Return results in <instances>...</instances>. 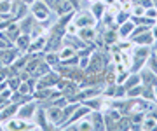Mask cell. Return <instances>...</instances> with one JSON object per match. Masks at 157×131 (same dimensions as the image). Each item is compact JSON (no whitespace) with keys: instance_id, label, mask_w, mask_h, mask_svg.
I'll use <instances>...</instances> for the list:
<instances>
[{"instance_id":"6da1fadb","label":"cell","mask_w":157,"mask_h":131,"mask_svg":"<svg viewBox=\"0 0 157 131\" xmlns=\"http://www.w3.org/2000/svg\"><path fill=\"white\" fill-rule=\"evenodd\" d=\"M30 14L37 21H45V19H51V17H56V14L51 11V7L45 4L44 0H35L30 6Z\"/></svg>"},{"instance_id":"7a4b0ae2","label":"cell","mask_w":157,"mask_h":131,"mask_svg":"<svg viewBox=\"0 0 157 131\" xmlns=\"http://www.w3.org/2000/svg\"><path fill=\"white\" fill-rule=\"evenodd\" d=\"M73 23L77 25L78 28H84V26H96L98 19L94 17V14L89 9H77L73 12Z\"/></svg>"},{"instance_id":"3957f363","label":"cell","mask_w":157,"mask_h":131,"mask_svg":"<svg viewBox=\"0 0 157 131\" xmlns=\"http://www.w3.org/2000/svg\"><path fill=\"white\" fill-rule=\"evenodd\" d=\"M37 108H39V102H37L35 98H32V100H28V102H25V103L19 105L17 117H19V119H25V121H33Z\"/></svg>"},{"instance_id":"277c9868","label":"cell","mask_w":157,"mask_h":131,"mask_svg":"<svg viewBox=\"0 0 157 131\" xmlns=\"http://www.w3.org/2000/svg\"><path fill=\"white\" fill-rule=\"evenodd\" d=\"M59 79H61V75L58 74L54 68H51L47 74H44L40 79H37V89H42V87H56Z\"/></svg>"},{"instance_id":"5b68a950","label":"cell","mask_w":157,"mask_h":131,"mask_svg":"<svg viewBox=\"0 0 157 131\" xmlns=\"http://www.w3.org/2000/svg\"><path fill=\"white\" fill-rule=\"evenodd\" d=\"M19 54H23V52H19L14 46L4 47V49H0V61H2L4 67H9V65H12V63L16 61V58Z\"/></svg>"},{"instance_id":"8992f818","label":"cell","mask_w":157,"mask_h":131,"mask_svg":"<svg viewBox=\"0 0 157 131\" xmlns=\"http://www.w3.org/2000/svg\"><path fill=\"white\" fill-rule=\"evenodd\" d=\"M17 110H19V103H9L0 110V124H6L7 121L17 117Z\"/></svg>"},{"instance_id":"52a82bcc","label":"cell","mask_w":157,"mask_h":131,"mask_svg":"<svg viewBox=\"0 0 157 131\" xmlns=\"http://www.w3.org/2000/svg\"><path fill=\"white\" fill-rule=\"evenodd\" d=\"M26 14H30V6L23 4L19 0H14L12 2V11H11V16L14 21H19L21 17H25Z\"/></svg>"},{"instance_id":"ba28073f","label":"cell","mask_w":157,"mask_h":131,"mask_svg":"<svg viewBox=\"0 0 157 131\" xmlns=\"http://www.w3.org/2000/svg\"><path fill=\"white\" fill-rule=\"evenodd\" d=\"M33 121L39 124V129H54V126L49 122V119H47V114H45V108L40 107L37 108V112H35V117Z\"/></svg>"},{"instance_id":"9c48e42d","label":"cell","mask_w":157,"mask_h":131,"mask_svg":"<svg viewBox=\"0 0 157 131\" xmlns=\"http://www.w3.org/2000/svg\"><path fill=\"white\" fill-rule=\"evenodd\" d=\"M138 74H140V77H141V84L157 87V74H155V72H152L148 67H143Z\"/></svg>"},{"instance_id":"30bf717a","label":"cell","mask_w":157,"mask_h":131,"mask_svg":"<svg viewBox=\"0 0 157 131\" xmlns=\"http://www.w3.org/2000/svg\"><path fill=\"white\" fill-rule=\"evenodd\" d=\"M129 39H131V42L136 44V46H152L154 40H155L150 30H148V32H143V33H140V35H135V37H129Z\"/></svg>"},{"instance_id":"8fae6325","label":"cell","mask_w":157,"mask_h":131,"mask_svg":"<svg viewBox=\"0 0 157 131\" xmlns=\"http://www.w3.org/2000/svg\"><path fill=\"white\" fill-rule=\"evenodd\" d=\"M30 44H32V37H30V33H21L16 39V42H14V47H16L19 52H28Z\"/></svg>"},{"instance_id":"7c38bea8","label":"cell","mask_w":157,"mask_h":131,"mask_svg":"<svg viewBox=\"0 0 157 131\" xmlns=\"http://www.w3.org/2000/svg\"><path fill=\"white\" fill-rule=\"evenodd\" d=\"M78 37L84 40L86 44H93L96 40V30H94V26H84V28H78Z\"/></svg>"},{"instance_id":"4fadbf2b","label":"cell","mask_w":157,"mask_h":131,"mask_svg":"<svg viewBox=\"0 0 157 131\" xmlns=\"http://www.w3.org/2000/svg\"><path fill=\"white\" fill-rule=\"evenodd\" d=\"M35 23H37V19H35L32 14H26L25 17H21V19L17 21V25H19V30H21V33H30Z\"/></svg>"},{"instance_id":"5bb4252c","label":"cell","mask_w":157,"mask_h":131,"mask_svg":"<svg viewBox=\"0 0 157 131\" xmlns=\"http://www.w3.org/2000/svg\"><path fill=\"white\" fill-rule=\"evenodd\" d=\"M89 121L93 122V128L94 129H103L105 128V117L101 114V110H91V114L87 115Z\"/></svg>"},{"instance_id":"9a60e30c","label":"cell","mask_w":157,"mask_h":131,"mask_svg":"<svg viewBox=\"0 0 157 131\" xmlns=\"http://www.w3.org/2000/svg\"><path fill=\"white\" fill-rule=\"evenodd\" d=\"M45 42H47V35H44V37H37V39H32V44H30L28 52H33V54H37V52H44Z\"/></svg>"},{"instance_id":"2e32d148","label":"cell","mask_w":157,"mask_h":131,"mask_svg":"<svg viewBox=\"0 0 157 131\" xmlns=\"http://www.w3.org/2000/svg\"><path fill=\"white\" fill-rule=\"evenodd\" d=\"M133 30H135V23L131 19L122 25H119V39H129V35L133 33Z\"/></svg>"},{"instance_id":"e0dca14e","label":"cell","mask_w":157,"mask_h":131,"mask_svg":"<svg viewBox=\"0 0 157 131\" xmlns=\"http://www.w3.org/2000/svg\"><path fill=\"white\" fill-rule=\"evenodd\" d=\"M89 11L94 14L96 19H101L103 14H105V11H107V4H105V2H101V0H98V2H94V4L91 6Z\"/></svg>"},{"instance_id":"ac0fdd59","label":"cell","mask_w":157,"mask_h":131,"mask_svg":"<svg viewBox=\"0 0 157 131\" xmlns=\"http://www.w3.org/2000/svg\"><path fill=\"white\" fill-rule=\"evenodd\" d=\"M44 60H45V63H47V65H51V68H54L58 63L61 61V60H59V52H56V51L44 52Z\"/></svg>"},{"instance_id":"d6986e66","label":"cell","mask_w":157,"mask_h":131,"mask_svg":"<svg viewBox=\"0 0 157 131\" xmlns=\"http://www.w3.org/2000/svg\"><path fill=\"white\" fill-rule=\"evenodd\" d=\"M138 84H141V77H140V74H129L128 75V79L124 80V87L126 89H129V87H135V86H138Z\"/></svg>"},{"instance_id":"ffe728a7","label":"cell","mask_w":157,"mask_h":131,"mask_svg":"<svg viewBox=\"0 0 157 131\" xmlns=\"http://www.w3.org/2000/svg\"><path fill=\"white\" fill-rule=\"evenodd\" d=\"M12 2H14V0H0V14L11 16V11H12ZM11 17H12V16H11Z\"/></svg>"},{"instance_id":"44dd1931","label":"cell","mask_w":157,"mask_h":131,"mask_svg":"<svg viewBox=\"0 0 157 131\" xmlns=\"http://www.w3.org/2000/svg\"><path fill=\"white\" fill-rule=\"evenodd\" d=\"M72 56H75V49H72V47H68V46H63L61 51H59V60L65 61V60H68V58H72Z\"/></svg>"},{"instance_id":"7402d4cb","label":"cell","mask_w":157,"mask_h":131,"mask_svg":"<svg viewBox=\"0 0 157 131\" xmlns=\"http://www.w3.org/2000/svg\"><path fill=\"white\" fill-rule=\"evenodd\" d=\"M154 128H157V121L154 119V117H145V119L141 121V129H154Z\"/></svg>"},{"instance_id":"603a6c76","label":"cell","mask_w":157,"mask_h":131,"mask_svg":"<svg viewBox=\"0 0 157 131\" xmlns=\"http://www.w3.org/2000/svg\"><path fill=\"white\" fill-rule=\"evenodd\" d=\"M19 84H21L19 75H16V77H9V79H7V87H9V89H12V91H17Z\"/></svg>"},{"instance_id":"cb8c5ba5","label":"cell","mask_w":157,"mask_h":131,"mask_svg":"<svg viewBox=\"0 0 157 131\" xmlns=\"http://www.w3.org/2000/svg\"><path fill=\"white\" fill-rule=\"evenodd\" d=\"M78 33V26L73 21H70V23H67V26H65V35H77Z\"/></svg>"},{"instance_id":"d4e9b609","label":"cell","mask_w":157,"mask_h":131,"mask_svg":"<svg viewBox=\"0 0 157 131\" xmlns=\"http://www.w3.org/2000/svg\"><path fill=\"white\" fill-rule=\"evenodd\" d=\"M145 11H147V7H143V6H135V7H133V11H131V16L141 17V16H145Z\"/></svg>"},{"instance_id":"484cf974","label":"cell","mask_w":157,"mask_h":131,"mask_svg":"<svg viewBox=\"0 0 157 131\" xmlns=\"http://www.w3.org/2000/svg\"><path fill=\"white\" fill-rule=\"evenodd\" d=\"M145 16H147V17H152V19H157V7H154V6L147 7Z\"/></svg>"},{"instance_id":"4316f807","label":"cell","mask_w":157,"mask_h":131,"mask_svg":"<svg viewBox=\"0 0 157 131\" xmlns=\"http://www.w3.org/2000/svg\"><path fill=\"white\" fill-rule=\"evenodd\" d=\"M115 80H117V77H115L113 72H108V74L105 75V82H107V84H115Z\"/></svg>"},{"instance_id":"83f0119b","label":"cell","mask_w":157,"mask_h":131,"mask_svg":"<svg viewBox=\"0 0 157 131\" xmlns=\"http://www.w3.org/2000/svg\"><path fill=\"white\" fill-rule=\"evenodd\" d=\"M135 6H143V7H150L152 6V0H133Z\"/></svg>"},{"instance_id":"f1b7e54d","label":"cell","mask_w":157,"mask_h":131,"mask_svg":"<svg viewBox=\"0 0 157 131\" xmlns=\"http://www.w3.org/2000/svg\"><path fill=\"white\" fill-rule=\"evenodd\" d=\"M9 103H11L9 100H6V98H2V96H0V110H2V108L6 107V105H9Z\"/></svg>"},{"instance_id":"f546056e","label":"cell","mask_w":157,"mask_h":131,"mask_svg":"<svg viewBox=\"0 0 157 131\" xmlns=\"http://www.w3.org/2000/svg\"><path fill=\"white\" fill-rule=\"evenodd\" d=\"M150 32H152V35H154V39L157 40V25H154V26H152Z\"/></svg>"},{"instance_id":"4dcf8cb0","label":"cell","mask_w":157,"mask_h":131,"mask_svg":"<svg viewBox=\"0 0 157 131\" xmlns=\"http://www.w3.org/2000/svg\"><path fill=\"white\" fill-rule=\"evenodd\" d=\"M19 2H23V4H26V6H32L35 0H19Z\"/></svg>"},{"instance_id":"1f68e13d","label":"cell","mask_w":157,"mask_h":131,"mask_svg":"<svg viewBox=\"0 0 157 131\" xmlns=\"http://www.w3.org/2000/svg\"><path fill=\"white\" fill-rule=\"evenodd\" d=\"M84 2H86V4H87V6H93V4H94V2H98V0H84Z\"/></svg>"},{"instance_id":"d6a6232c","label":"cell","mask_w":157,"mask_h":131,"mask_svg":"<svg viewBox=\"0 0 157 131\" xmlns=\"http://www.w3.org/2000/svg\"><path fill=\"white\" fill-rule=\"evenodd\" d=\"M152 46H154V51H155V54H157V40H154V44H152Z\"/></svg>"},{"instance_id":"836d02e7","label":"cell","mask_w":157,"mask_h":131,"mask_svg":"<svg viewBox=\"0 0 157 131\" xmlns=\"http://www.w3.org/2000/svg\"><path fill=\"white\" fill-rule=\"evenodd\" d=\"M0 129H2V124H0Z\"/></svg>"}]
</instances>
